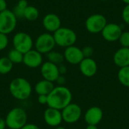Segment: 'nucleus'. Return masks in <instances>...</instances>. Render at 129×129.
<instances>
[{"mask_svg": "<svg viewBox=\"0 0 129 129\" xmlns=\"http://www.w3.org/2000/svg\"><path fill=\"white\" fill-rule=\"evenodd\" d=\"M72 92L64 85L54 87L51 93L48 95V107L62 110L67 105L72 103Z\"/></svg>", "mask_w": 129, "mask_h": 129, "instance_id": "f257e3e1", "label": "nucleus"}, {"mask_svg": "<svg viewBox=\"0 0 129 129\" xmlns=\"http://www.w3.org/2000/svg\"><path fill=\"white\" fill-rule=\"evenodd\" d=\"M9 91L15 99L25 101L32 94V85L24 78H15L9 84Z\"/></svg>", "mask_w": 129, "mask_h": 129, "instance_id": "f03ea898", "label": "nucleus"}, {"mask_svg": "<svg viewBox=\"0 0 129 129\" xmlns=\"http://www.w3.org/2000/svg\"><path fill=\"white\" fill-rule=\"evenodd\" d=\"M6 126L10 129H20L27 123V114L20 107L11 110L5 117Z\"/></svg>", "mask_w": 129, "mask_h": 129, "instance_id": "7ed1b4c3", "label": "nucleus"}, {"mask_svg": "<svg viewBox=\"0 0 129 129\" xmlns=\"http://www.w3.org/2000/svg\"><path fill=\"white\" fill-rule=\"evenodd\" d=\"M54 39L57 45L63 48H67L74 45L77 40L76 33L70 28L60 27L54 33Z\"/></svg>", "mask_w": 129, "mask_h": 129, "instance_id": "20e7f679", "label": "nucleus"}, {"mask_svg": "<svg viewBox=\"0 0 129 129\" xmlns=\"http://www.w3.org/2000/svg\"><path fill=\"white\" fill-rule=\"evenodd\" d=\"M17 20L13 11L6 9L0 12V33L8 35L13 32L16 28Z\"/></svg>", "mask_w": 129, "mask_h": 129, "instance_id": "39448f33", "label": "nucleus"}, {"mask_svg": "<svg viewBox=\"0 0 129 129\" xmlns=\"http://www.w3.org/2000/svg\"><path fill=\"white\" fill-rule=\"evenodd\" d=\"M14 48L20 51L23 54L32 50L33 46V41L32 37L26 33L19 32L13 37Z\"/></svg>", "mask_w": 129, "mask_h": 129, "instance_id": "423d86ee", "label": "nucleus"}, {"mask_svg": "<svg viewBox=\"0 0 129 129\" xmlns=\"http://www.w3.org/2000/svg\"><path fill=\"white\" fill-rule=\"evenodd\" d=\"M107 24L106 17L101 14L90 15L85 20V28L91 33L97 34L101 33Z\"/></svg>", "mask_w": 129, "mask_h": 129, "instance_id": "0eeeda50", "label": "nucleus"}, {"mask_svg": "<svg viewBox=\"0 0 129 129\" xmlns=\"http://www.w3.org/2000/svg\"><path fill=\"white\" fill-rule=\"evenodd\" d=\"M56 45L53 35L48 33H42L38 36L35 42L36 50L39 53L48 54L53 51L54 46Z\"/></svg>", "mask_w": 129, "mask_h": 129, "instance_id": "6e6552de", "label": "nucleus"}, {"mask_svg": "<svg viewBox=\"0 0 129 129\" xmlns=\"http://www.w3.org/2000/svg\"><path fill=\"white\" fill-rule=\"evenodd\" d=\"M63 121L68 124L78 122L82 116V108L77 104L71 103L61 110Z\"/></svg>", "mask_w": 129, "mask_h": 129, "instance_id": "1a4fd4ad", "label": "nucleus"}, {"mask_svg": "<svg viewBox=\"0 0 129 129\" xmlns=\"http://www.w3.org/2000/svg\"><path fill=\"white\" fill-rule=\"evenodd\" d=\"M122 28L115 23H110L106 25L101 32L102 37L107 42H116L119 40L122 33Z\"/></svg>", "mask_w": 129, "mask_h": 129, "instance_id": "9d476101", "label": "nucleus"}, {"mask_svg": "<svg viewBox=\"0 0 129 129\" xmlns=\"http://www.w3.org/2000/svg\"><path fill=\"white\" fill-rule=\"evenodd\" d=\"M40 71L43 79L51 82H56L57 79L60 76L58 65L49 61H46L42 64Z\"/></svg>", "mask_w": 129, "mask_h": 129, "instance_id": "9b49d317", "label": "nucleus"}, {"mask_svg": "<svg viewBox=\"0 0 129 129\" xmlns=\"http://www.w3.org/2000/svg\"><path fill=\"white\" fill-rule=\"evenodd\" d=\"M64 59L72 65H78L84 59L82 49L75 45H72L65 48L63 52Z\"/></svg>", "mask_w": 129, "mask_h": 129, "instance_id": "f8f14e48", "label": "nucleus"}, {"mask_svg": "<svg viewBox=\"0 0 129 129\" xmlns=\"http://www.w3.org/2000/svg\"><path fill=\"white\" fill-rule=\"evenodd\" d=\"M44 120L51 127H57L63 122L61 110L48 107L44 112Z\"/></svg>", "mask_w": 129, "mask_h": 129, "instance_id": "ddd939ff", "label": "nucleus"}, {"mask_svg": "<svg viewBox=\"0 0 129 129\" xmlns=\"http://www.w3.org/2000/svg\"><path fill=\"white\" fill-rule=\"evenodd\" d=\"M42 54L36 49L30 50L23 54V63L29 68H37L43 63Z\"/></svg>", "mask_w": 129, "mask_h": 129, "instance_id": "4468645a", "label": "nucleus"}, {"mask_svg": "<svg viewBox=\"0 0 129 129\" xmlns=\"http://www.w3.org/2000/svg\"><path fill=\"white\" fill-rule=\"evenodd\" d=\"M103 110L98 107H91L87 110L84 115V119L88 125H98L103 119Z\"/></svg>", "mask_w": 129, "mask_h": 129, "instance_id": "2eb2a0df", "label": "nucleus"}, {"mask_svg": "<svg viewBox=\"0 0 129 129\" xmlns=\"http://www.w3.org/2000/svg\"><path fill=\"white\" fill-rule=\"evenodd\" d=\"M79 65L81 73L85 77L90 78L94 76L97 73L98 64L96 61L91 57L84 58Z\"/></svg>", "mask_w": 129, "mask_h": 129, "instance_id": "dca6fc26", "label": "nucleus"}, {"mask_svg": "<svg viewBox=\"0 0 129 129\" xmlns=\"http://www.w3.org/2000/svg\"><path fill=\"white\" fill-rule=\"evenodd\" d=\"M42 24L48 32L54 33L61 27V20L57 14L50 13L43 17Z\"/></svg>", "mask_w": 129, "mask_h": 129, "instance_id": "f3484780", "label": "nucleus"}, {"mask_svg": "<svg viewBox=\"0 0 129 129\" xmlns=\"http://www.w3.org/2000/svg\"><path fill=\"white\" fill-rule=\"evenodd\" d=\"M113 62L119 68L129 66V48H120L113 55Z\"/></svg>", "mask_w": 129, "mask_h": 129, "instance_id": "a211bd4d", "label": "nucleus"}, {"mask_svg": "<svg viewBox=\"0 0 129 129\" xmlns=\"http://www.w3.org/2000/svg\"><path fill=\"white\" fill-rule=\"evenodd\" d=\"M54 85L53 82L45 79H42L36 84L35 91L38 95H48L54 89Z\"/></svg>", "mask_w": 129, "mask_h": 129, "instance_id": "6ab92c4d", "label": "nucleus"}, {"mask_svg": "<svg viewBox=\"0 0 129 129\" xmlns=\"http://www.w3.org/2000/svg\"><path fill=\"white\" fill-rule=\"evenodd\" d=\"M117 76L119 82L122 85L129 88V66L119 68Z\"/></svg>", "mask_w": 129, "mask_h": 129, "instance_id": "aec40b11", "label": "nucleus"}, {"mask_svg": "<svg viewBox=\"0 0 129 129\" xmlns=\"http://www.w3.org/2000/svg\"><path fill=\"white\" fill-rule=\"evenodd\" d=\"M39 10L33 5H29L24 9L23 17L26 19L27 20H29V21L36 20L39 17Z\"/></svg>", "mask_w": 129, "mask_h": 129, "instance_id": "412c9836", "label": "nucleus"}, {"mask_svg": "<svg viewBox=\"0 0 129 129\" xmlns=\"http://www.w3.org/2000/svg\"><path fill=\"white\" fill-rule=\"evenodd\" d=\"M13 68V63L8 59V57L0 58V74L5 75L9 73Z\"/></svg>", "mask_w": 129, "mask_h": 129, "instance_id": "4be33fe9", "label": "nucleus"}, {"mask_svg": "<svg viewBox=\"0 0 129 129\" xmlns=\"http://www.w3.org/2000/svg\"><path fill=\"white\" fill-rule=\"evenodd\" d=\"M47 58H48V61L51 62L56 65L62 64V63L65 60L63 54H62L60 52L54 51H51L49 53H48L47 54Z\"/></svg>", "mask_w": 129, "mask_h": 129, "instance_id": "5701e85b", "label": "nucleus"}, {"mask_svg": "<svg viewBox=\"0 0 129 129\" xmlns=\"http://www.w3.org/2000/svg\"><path fill=\"white\" fill-rule=\"evenodd\" d=\"M8 57L13 63V64L14 63H23V54L14 48L8 52Z\"/></svg>", "mask_w": 129, "mask_h": 129, "instance_id": "b1692460", "label": "nucleus"}, {"mask_svg": "<svg viewBox=\"0 0 129 129\" xmlns=\"http://www.w3.org/2000/svg\"><path fill=\"white\" fill-rule=\"evenodd\" d=\"M119 43L123 48H129V32H122V35L119 39Z\"/></svg>", "mask_w": 129, "mask_h": 129, "instance_id": "393cba45", "label": "nucleus"}, {"mask_svg": "<svg viewBox=\"0 0 129 129\" xmlns=\"http://www.w3.org/2000/svg\"><path fill=\"white\" fill-rule=\"evenodd\" d=\"M8 42L9 40H8V36L4 33H0V51H2L7 48L8 45Z\"/></svg>", "mask_w": 129, "mask_h": 129, "instance_id": "a878e982", "label": "nucleus"}, {"mask_svg": "<svg viewBox=\"0 0 129 129\" xmlns=\"http://www.w3.org/2000/svg\"><path fill=\"white\" fill-rule=\"evenodd\" d=\"M84 58H89L91 57V56L94 54V49L91 46H85L82 49Z\"/></svg>", "mask_w": 129, "mask_h": 129, "instance_id": "bb28decb", "label": "nucleus"}, {"mask_svg": "<svg viewBox=\"0 0 129 129\" xmlns=\"http://www.w3.org/2000/svg\"><path fill=\"white\" fill-rule=\"evenodd\" d=\"M122 17L124 22L129 25V5H126L122 11Z\"/></svg>", "mask_w": 129, "mask_h": 129, "instance_id": "cd10ccee", "label": "nucleus"}, {"mask_svg": "<svg viewBox=\"0 0 129 129\" xmlns=\"http://www.w3.org/2000/svg\"><path fill=\"white\" fill-rule=\"evenodd\" d=\"M13 12L14 14V15L16 16L17 18H23V15H24V9H22L20 8H19L18 6H15V8L13 10Z\"/></svg>", "mask_w": 129, "mask_h": 129, "instance_id": "c85d7f7f", "label": "nucleus"}, {"mask_svg": "<svg viewBox=\"0 0 129 129\" xmlns=\"http://www.w3.org/2000/svg\"><path fill=\"white\" fill-rule=\"evenodd\" d=\"M38 102L40 104H48V95H39L38 97Z\"/></svg>", "mask_w": 129, "mask_h": 129, "instance_id": "c756f323", "label": "nucleus"}, {"mask_svg": "<svg viewBox=\"0 0 129 129\" xmlns=\"http://www.w3.org/2000/svg\"><path fill=\"white\" fill-rule=\"evenodd\" d=\"M17 6H18L19 8H20L22 9H25L26 7L29 6L28 2L26 0H19L17 4Z\"/></svg>", "mask_w": 129, "mask_h": 129, "instance_id": "7c9ffc66", "label": "nucleus"}, {"mask_svg": "<svg viewBox=\"0 0 129 129\" xmlns=\"http://www.w3.org/2000/svg\"><path fill=\"white\" fill-rule=\"evenodd\" d=\"M56 82L58 84V85H64V84L66 82V79L63 76V75H60L58 76V78L57 79Z\"/></svg>", "mask_w": 129, "mask_h": 129, "instance_id": "2f4dec72", "label": "nucleus"}, {"mask_svg": "<svg viewBox=\"0 0 129 129\" xmlns=\"http://www.w3.org/2000/svg\"><path fill=\"white\" fill-rule=\"evenodd\" d=\"M20 129H40L39 127H38L36 125L33 124V123H26L23 128Z\"/></svg>", "mask_w": 129, "mask_h": 129, "instance_id": "473e14b6", "label": "nucleus"}, {"mask_svg": "<svg viewBox=\"0 0 129 129\" xmlns=\"http://www.w3.org/2000/svg\"><path fill=\"white\" fill-rule=\"evenodd\" d=\"M58 70H59V73L60 75H64L67 73V67L66 66H64L63 64H60L58 65Z\"/></svg>", "mask_w": 129, "mask_h": 129, "instance_id": "72a5a7b5", "label": "nucleus"}, {"mask_svg": "<svg viewBox=\"0 0 129 129\" xmlns=\"http://www.w3.org/2000/svg\"><path fill=\"white\" fill-rule=\"evenodd\" d=\"M7 9V2L5 0H0V12Z\"/></svg>", "mask_w": 129, "mask_h": 129, "instance_id": "f704fd0d", "label": "nucleus"}, {"mask_svg": "<svg viewBox=\"0 0 129 129\" xmlns=\"http://www.w3.org/2000/svg\"><path fill=\"white\" fill-rule=\"evenodd\" d=\"M5 127H7L5 120L0 117V129H5Z\"/></svg>", "mask_w": 129, "mask_h": 129, "instance_id": "c9c22d12", "label": "nucleus"}, {"mask_svg": "<svg viewBox=\"0 0 129 129\" xmlns=\"http://www.w3.org/2000/svg\"><path fill=\"white\" fill-rule=\"evenodd\" d=\"M85 129H98V126H97V125H88Z\"/></svg>", "mask_w": 129, "mask_h": 129, "instance_id": "e433bc0d", "label": "nucleus"}, {"mask_svg": "<svg viewBox=\"0 0 129 129\" xmlns=\"http://www.w3.org/2000/svg\"><path fill=\"white\" fill-rule=\"evenodd\" d=\"M124 3H125L126 5H129V0H122Z\"/></svg>", "mask_w": 129, "mask_h": 129, "instance_id": "4c0bfd02", "label": "nucleus"}, {"mask_svg": "<svg viewBox=\"0 0 129 129\" xmlns=\"http://www.w3.org/2000/svg\"><path fill=\"white\" fill-rule=\"evenodd\" d=\"M55 129H66L64 127H63V126H57V127H56V128Z\"/></svg>", "mask_w": 129, "mask_h": 129, "instance_id": "58836bf2", "label": "nucleus"}, {"mask_svg": "<svg viewBox=\"0 0 129 129\" xmlns=\"http://www.w3.org/2000/svg\"><path fill=\"white\" fill-rule=\"evenodd\" d=\"M101 1H104V2H105V1H107V0H101Z\"/></svg>", "mask_w": 129, "mask_h": 129, "instance_id": "ea45409f", "label": "nucleus"}]
</instances>
